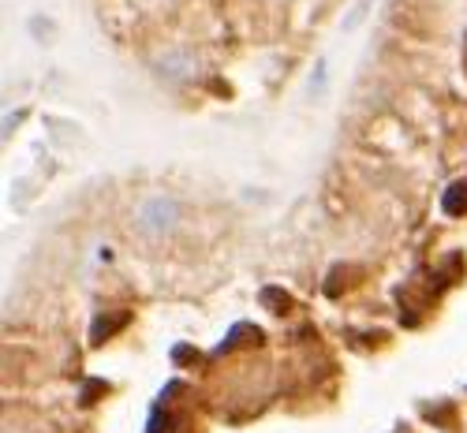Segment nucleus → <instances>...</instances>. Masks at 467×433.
<instances>
[{
    "mask_svg": "<svg viewBox=\"0 0 467 433\" xmlns=\"http://www.w3.org/2000/svg\"><path fill=\"white\" fill-rule=\"evenodd\" d=\"M135 224L142 228V235H165L180 224V206L172 199H146L135 210Z\"/></svg>",
    "mask_w": 467,
    "mask_h": 433,
    "instance_id": "1",
    "label": "nucleus"
},
{
    "mask_svg": "<svg viewBox=\"0 0 467 433\" xmlns=\"http://www.w3.org/2000/svg\"><path fill=\"white\" fill-rule=\"evenodd\" d=\"M460 206H467V187H452V191L445 194V210H449V213H456Z\"/></svg>",
    "mask_w": 467,
    "mask_h": 433,
    "instance_id": "2",
    "label": "nucleus"
}]
</instances>
